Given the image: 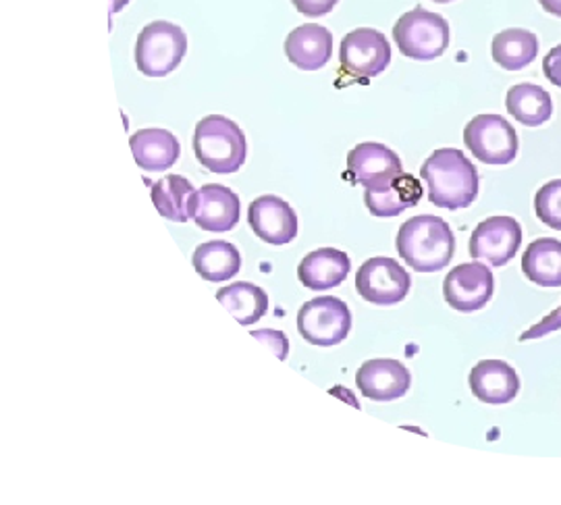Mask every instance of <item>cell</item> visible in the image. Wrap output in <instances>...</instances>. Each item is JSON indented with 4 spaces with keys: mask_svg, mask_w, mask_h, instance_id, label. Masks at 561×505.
I'll return each mask as SVG.
<instances>
[{
    "mask_svg": "<svg viewBox=\"0 0 561 505\" xmlns=\"http://www.w3.org/2000/svg\"><path fill=\"white\" fill-rule=\"evenodd\" d=\"M421 180L428 190V200L437 208L460 210L479 198V171L456 148L435 150L422 162Z\"/></svg>",
    "mask_w": 561,
    "mask_h": 505,
    "instance_id": "6da1fadb",
    "label": "cell"
},
{
    "mask_svg": "<svg viewBox=\"0 0 561 505\" xmlns=\"http://www.w3.org/2000/svg\"><path fill=\"white\" fill-rule=\"evenodd\" d=\"M398 254L416 273H437L456 254V236L449 222L433 215H421L403 222L398 231Z\"/></svg>",
    "mask_w": 561,
    "mask_h": 505,
    "instance_id": "7a4b0ae2",
    "label": "cell"
},
{
    "mask_svg": "<svg viewBox=\"0 0 561 505\" xmlns=\"http://www.w3.org/2000/svg\"><path fill=\"white\" fill-rule=\"evenodd\" d=\"M194 154L210 173H238L245 157L248 142L240 125L222 115H208L194 129Z\"/></svg>",
    "mask_w": 561,
    "mask_h": 505,
    "instance_id": "3957f363",
    "label": "cell"
},
{
    "mask_svg": "<svg viewBox=\"0 0 561 505\" xmlns=\"http://www.w3.org/2000/svg\"><path fill=\"white\" fill-rule=\"evenodd\" d=\"M393 38L401 55L414 61H435L449 46V23L439 13L416 7L393 25Z\"/></svg>",
    "mask_w": 561,
    "mask_h": 505,
    "instance_id": "277c9868",
    "label": "cell"
},
{
    "mask_svg": "<svg viewBox=\"0 0 561 505\" xmlns=\"http://www.w3.org/2000/svg\"><path fill=\"white\" fill-rule=\"evenodd\" d=\"M187 53V36L169 21L148 23L136 42V65L148 78H164L180 67Z\"/></svg>",
    "mask_w": 561,
    "mask_h": 505,
    "instance_id": "5b68a950",
    "label": "cell"
},
{
    "mask_svg": "<svg viewBox=\"0 0 561 505\" xmlns=\"http://www.w3.org/2000/svg\"><path fill=\"white\" fill-rule=\"evenodd\" d=\"M352 331V312L335 296H321L304 303L298 312V333L317 347H333L345 342Z\"/></svg>",
    "mask_w": 561,
    "mask_h": 505,
    "instance_id": "8992f818",
    "label": "cell"
},
{
    "mask_svg": "<svg viewBox=\"0 0 561 505\" xmlns=\"http://www.w3.org/2000/svg\"><path fill=\"white\" fill-rule=\"evenodd\" d=\"M466 148L484 164L503 167L518 157V134L500 115H479L463 127Z\"/></svg>",
    "mask_w": 561,
    "mask_h": 505,
    "instance_id": "52a82bcc",
    "label": "cell"
},
{
    "mask_svg": "<svg viewBox=\"0 0 561 505\" xmlns=\"http://www.w3.org/2000/svg\"><path fill=\"white\" fill-rule=\"evenodd\" d=\"M391 44L379 30L358 27L341 42L340 67L352 80L368 81L389 67Z\"/></svg>",
    "mask_w": 561,
    "mask_h": 505,
    "instance_id": "ba28073f",
    "label": "cell"
},
{
    "mask_svg": "<svg viewBox=\"0 0 561 505\" xmlns=\"http://www.w3.org/2000/svg\"><path fill=\"white\" fill-rule=\"evenodd\" d=\"M412 277L393 259H370L356 273V289L366 302L396 306L410 294Z\"/></svg>",
    "mask_w": 561,
    "mask_h": 505,
    "instance_id": "9c48e42d",
    "label": "cell"
},
{
    "mask_svg": "<svg viewBox=\"0 0 561 505\" xmlns=\"http://www.w3.org/2000/svg\"><path fill=\"white\" fill-rule=\"evenodd\" d=\"M495 294L493 271L484 264L466 263L451 268L443 284L445 302L458 312H477L491 302Z\"/></svg>",
    "mask_w": 561,
    "mask_h": 505,
    "instance_id": "30bf717a",
    "label": "cell"
},
{
    "mask_svg": "<svg viewBox=\"0 0 561 505\" xmlns=\"http://www.w3.org/2000/svg\"><path fill=\"white\" fill-rule=\"evenodd\" d=\"M190 219L208 233H227L240 222V196L221 183L202 185L187 204Z\"/></svg>",
    "mask_w": 561,
    "mask_h": 505,
    "instance_id": "8fae6325",
    "label": "cell"
},
{
    "mask_svg": "<svg viewBox=\"0 0 561 505\" xmlns=\"http://www.w3.org/2000/svg\"><path fill=\"white\" fill-rule=\"evenodd\" d=\"M520 245V222L512 217H491L474 227L470 236V256L500 268L516 256Z\"/></svg>",
    "mask_w": 561,
    "mask_h": 505,
    "instance_id": "7c38bea8",
    "label": "cell"
},
{
    "mask_svg": "<svg viewBox=\"0 0 561 505\" xmlns=\"http://www.w3.org/2000/svg\"><path fill=\"white\" fill-rule=\"evenodd\" d=\"M403 173L401 159L385 144H358L347 154L345 180L354 185H364L366 190H382Z\"/></svg>",
    "mask_w": 561,
    "mask_h": 505,
    "instance_id": "4fadbf2b",
    "label": "cell"
},
{
    "mask_svg": "<svg viewBox=\"0 0 561 505\" xmlns=\"http://www.w3.org/2000/svg\"><path fill=\"white\" fill-rule=\"evenodd\" d=\"M248 222L256 238L271 245L291 243L298 236L296 210L279 196H261L248 208Z\"/></svg>",
    "mask_w": 561,
    "mask_h": 505,
    "instance_id": "5bb4252c",
    "label": "cell"
},
{
    "mask_svg": "<svg viewBox=\"0 0 561 505\" xmlns=\"http://www.w3.org/2000/svg\"><path fill=\"white\" fill-rule=\"evenodd\" d=\"M356 385L366 400L396 402L408 393L412 385V375L398 360L379 358L362 364L356 372Z\"/></svg>",
    "mask_w": 561,
    "mask_h": 505,
    "instance_id": "9a60e30c",
    "label": "cell"
},
{
    "mask_svg": "<svg viewBox=\"0 0 561 505\" xmlns=\"http://www.w3.org/2000/svg\"><path fill=\"white\" fill-rule=\"evenodd\" d=\"M470 391L484 404H510L520 393L518 372L503 360H482L470 372Z\"/></svg>",
    "mask_w": 561,
    "mask_h": 505,
    "instance_id": "2e32d148",
    "label": "cell"
},
{
    "mask_svg": "<svg viewBox=\"0 0 561 505\" xmlns=\"http://www.w3.org/2000/svg\"><path fill=\"white\" fill-rule=\"evenodd\" d=\"M287 61L301 71H319L333 55V34L319 23H304L285 41Z\"/></svg>",
    "mask_w": 561,
    "mask_h": 505,
    "instance_id": "e0dca14e",
    "label": "cell"
},
{
    "mask_svg": "<svg viewBox=\"0 0 561 505\" xmlns=\"http://www.w3.org/2000/svg\"><path fill=\"white\" fill-rule=\"evenodd\" d=\"M352 261L345 252L335 248H321L310 252L300 266H298V279L304 287L314 291H327L331 287L343 284L350 275Z\"/></svg>",
    "mask_w": 561,
    "mask_h": 505,
    "instance_id": "ac0fdd59",
    "label": "cell"
},
{
    "mask_svg": "<svg viewBox=\"0 0 561 505\" xmlns=\"http://www.w3.org/2000/svg\"><path fill=\"white\" fill-rule=\"evenodd\" d=\"M422 200V185L416 177L401 173L382 190H366L364 204L373 217L393 219L403 210L416 206Z\"/></svg>",
    "mask_w": 561,
    "mask_h": 505,
    "instance_id": "d6986e66",
    "label": "cell"
},
{
    "mask_svg": "<svg viewBox=\"0 0 561 505\" xmlns=\"http://www.w3.org/2000/svg\"><path fill=\"white\" fill-rule=\"evenodd\" d=\"M134 159L146 171H167L180 161V140L167 129H140L129 138Z\"/></svg>",
    "mask_w": 561,
    "mask_h": 505,
    "instance_id": "ffe728a7",
    "label": "cell"
},
{
    "mask_svg": "<svg viewBox=\"0 0 561 505\" xmlns=\"http://www.w3.org/2000/svg\"><path fill=\"white\" fill-rule=\"evenodd\" d=\"M505 108L516 122L526 127H539L553 115L551 94L535 83L512 85L505 96Z\"/></svg>",
    "mask_w": 561,
    "mask_h": 505,
    "instance_id": "44dd1931",
    "label": "cell"
},
{
    "mask_svg": "<svg viewBox=\"0 0 561 505\" xmlns=\"http://www.w3.org/2000/svg\"><path fill=\"white\" fill-rule=\"evenodd\" d=\"M192 264L202 279L210 284H225L240 273V250L229 242L202 243L192 256Z\"/></svg>",
    "mask_w": 561,
    "mask_h": 505,
    "instance_id": "7402d4cb",
    "label": "cell"
},
{
    "mask_svg": "<svg viewBox=\"0 0 561 505\" xmlns=\"http://www.w3.org/2000/svg\"><path fill=\"white\" fill-rule=\"evenodd\" d=\"M522 271L528 282L541 287H561V242L541 238L528 243L522 256Z\"/></svg>",
    "mask_w": 561,
    "mask_h": 505,
    "instance_id": "603a6c76",
    "label": "cell"
},
{
    "mask_svg": "<svg viewBox=\"0 0 561 505\" xmlns=\"http://www.w3.org/2000/svg\"><path fill=\"white\" fill-rule=\"evenodd\" d=\"M493 61L505 71H520L537 59L539 55V38L522 27L503 30L491 44Z\"/></svg>",
    "mask_w": 561,
    "mask_h": 505,
    "instance_id": "cb8c5ba5",
    "label": "cell"
},
{
    "mask_svg": "<svg viewBox=\"0 0 561 505\" xmlns=\"http://www.w3.org/2000/svg\"><path fill=\"white\" fill-rule=\"evenodd\" d=\"M217 300L243 326L259 323L268 312L266 291L259 285L245 284V282L222 287L217 291Z\"/></svg>",
    "mask_w": 561,
    "mask_h": 505,
    "instance_id": "d4e9b609",
    "label": "cell"
},
{
    "mask_svg": "<svg viewBox=\"0 0 561 505\" xmlns=\"http://www.w3.org/2000/svg\"><path fill=\"white\" fill-rule=\"evenodd\" d=\"M194 185L181 175H164L152 183V203L164 219L175 222L190 221L187 204L194 194Z\"/></svg>",
    "mask_w": 561,
    "mask_h": 505,
    "instance_id": "484cf974",
    "label": "cell"
},
{
    "mask_svg": "<svg viewBox=\"0 0 561 505\" xmlns=\"http://www.w3.org/2000/svg\"><path fill=\"white\" fill-rule=\"evenodd\" d=\"M535 213L547 227L561 231V180L545 183L537 192Z\"/></svg>",
    "mask_w": 561,
    "mask_h": 505,
    "instance_id": "4316f807",
    "label": "cell"
},
{
    "mask_svg": "<svg viewBox=\"0 0 561 505\" xmlns=\"http://www.w3.org/2000/svg\"><path fill=\"white\" fill-rule=\"evenodd\" d=\"M561 329V306L558 310H553L549 317H545L541 323L530 326L528 331H524L520 335V342H528V340H541L545 335H551Z\"/></svg>",
    "mask_w": 561,
    "mask_h": 505,
    "instance_id": "83f0119b",
    "label": "cell"
},
{
    "mask_svg": "<svg viewBox=\"0 0 561 505\" xmlns=\"http://www.w3.org/2000/svg\"><path fill=\"white\" fill-rule=\"evenodd\" d=\"M291 2H294L296 11L301 13L304 18L317 20V18L329 15L340 0H291Z\"/></svg>",
    "mask_w": 561,
    "mask_h": 505,
    "instance_id": "f1b7e54d",
    "label": "cell"
},
{
    "mask_svg": "<svg viewBox=\"0 0 561 505\" xmlns=\"http://www.w3.org/2000/svg\"><path fill=\"white\" fill-rule=\"evenodd\" d=\"M254 340H259L262 344L268 345L271 352L279 358L285 360L287 358V352H289V344H287V337L280 333V331H271V329H264V331H254L252 333Z\"/></svg>",
    "mask_w": 561,
    "mask_h": 505,
    "instance_id": "f546056e",
    "label": "cell"
},
{
    "mask_svg": "<svg viewBox=\"0 0 561 505\" xmlns=\"http://www.w3.org/2000/svg\"><path fill=\"white\" fill-rule=\"evenodd\" d=\"M542 73H545V78L551 81L553 85L561 88V44H558L556 48H551V50L545 55Z\"/></svg>",
    "mask_w": 561,
    "mask_h": 505,
    "instance_id": "4dcf8cb0",
    "label": "cell"
},
{
    "mask_svg": "<svg viewBox=\"0 0 561 505\" xmlns=\"http://www.w3.org/2000/svg\"><path fill=\"white\" fill-rule=\"evenodd\" d=\"M542 9L549 13V15H556L561 18V0H539Z\"/></svg>",
    "mask_w": 561,
    "mask_h": 505,
    "instance_id": "1f68e13d",
    "label": "cell"
},
{
    "mask_svg": "<svg viewBox=\"0 0 561 505\" xmlns=\"http://www.w3.org/2000/svg\"><path fill=\"white\" fill-rule=\"evenodd\" d=\"M129 0H111V13H119L121 9L127 4Z\"/></svg>",
    "mask_w": 561,
    "mask_h": 505,
    "instance_id": "d6a6232c",
    "label": "cell"
},
{
    "mask_svg": "<svg viewBox=\"0 0 561 505\" xmlns=\"http://www.w3.org/2000/svg\"><path fill=\"white\" fill-rule=\"evenodd\" d=\"M433 2H442V4H445V2H451V0H433Z\"/></svg>",
    "mask_w": 561,
    "mask_h": 505,
    "instance_id": "836d02e7",
    "label": "cell"
}]
</instances>
